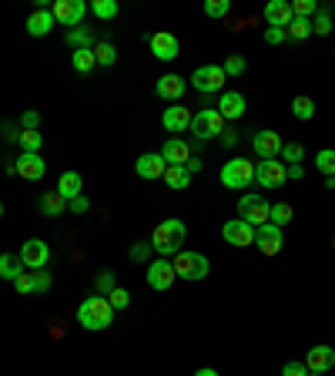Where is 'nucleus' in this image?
Instances as JSON below:
<instances>
[{
    "mask_svg": "<svg viewBox=\"0 0 335 376\" xmlns=\"http://www.w3.org/2000/svg\"><path fill=\"white\" fill-rule=\"evenodd\" d=\"M185 239H188V228L181 219H165V222H158L154 232H151V249L161 256V259H174L181 249H185Z\"/></svg>",
    "mask_w": 335,
    "mask_h": 376,
    "instance_id": "f257e3e1",
    "label": "nucleus"
},
{
    "mask_svg": "<svg viewBox=\"0 0 335 376\" xmlns=\"http://www.w3.org/2000/svg\"><path fill=\"white\" fill-rule=\"evenodd\" d=\"M77 322L88 329V333H101L114 322V309L104 296H88V299L77 306Z\"/></svg>",
    "mask_w": 335,
    "mask_h": 376,
    "instance_id": "f03ea898",
    "label": "nucleus"
},
{
    "mask_svg": "<svg viewBox=\"0 0 335 376\" xmlns=\"http://www.w3.org/2000/svg\"><path fill=\"white\" fill-rule=\"evenodd\" d=\"M171 265H174V276H178V279H188V282L205 279L208 272H211L208 256H202V252H188V249H181V252L171 259Z\"/></svg>",
    "mask_w": 335,
    "mask_h": 376,
    "instance_id": "7ed1b4c3",
    "label": "nucleus"
},
{
    "mask_svg": "<svg viewBox=\"0 0 335 376\" xmlns=\"http://www.w3.org/2000/svg\"><path fill=\"white\" fill-rule=\"evenodd\" d=\"M188 132H195L198 141H211V138H222L224 132V118L215 108H205V111H198L191 118V128Z\"/></svg>",
    "mask_w": 335,
    "mask_h": 376,
    "instance_id": "20e7f679",
    "label": "nucleus"
},
{
    "mask_svg": "<svg viewBox=\"0 0 335 376\" xmlns=\"http://www.w3.org/2000/svg\"><path fill=\"white\" fill-rule=\"evenodd\" d=\"M255 182V165L248 158H231L222 169V185L224 188H248Z\"/></svg>",
    "mask_w": 335,
    "mask_h": 376,
    "instance_id": "39448f33",
    "label": "nucleus"
},
{
    "mask_svg": "<svg viewBox=\"0 0 335 376\" xmlns=\"http://www.w3.org/2000/svg\"><path fill=\"white\" fill-rule=\"evenodd\" d=\"M51 14L60 27H81L84 17H88V3L84 0H54V7H51Z\"/></svg>",
    "mask_w": 335,
    "mask_h": 376,
    "instance_id": "423d86ee",
    "label": "nucleus"
},
{
    "mask_svg": "<svg viewBox=\"0 0 335 376\" xmlns=\"http://www.w3.org/2000/svg\"><path fill=\"white\" fill-rule=\"evenodd\" d=\"M238 215H242V222H248L252 228H259L268 222L272 205H268L261 195H242V198H238Z\"/></svg>",
    "mask_w": 335,
    "mask_h": 376,
    "instance_id": "0eeeda50",
    "label": "nucleus"
},
{
    "mask_svg": "<svg viewBox=\"0 0 335 376\" xmlns=\"http://www.w3.org/2000/svg\"><path fill=\"white\" fill-rule=\"evenodd\" d=\"M191 81H195V91L202 94H222V84L228 81L222 71V64H202V68H195V75H191Z\"/></svg>",
    "mask_w": 335,
    "mask_h": 376,
    "instance_id": "6e6552de",
    "label": "nucleus"
},
{
    "mask_svg": "<svg viewBox=\"0 0 335 376\" xmlns=\"http://www.w3.org/2000/svg\"><path fill=\"white\" fill-rule=\"evenodd\" d=\"M17 256H20V263H24L27 272H34V269H47V263H51V249H47L44 239H27V242L20 245Z\"/></svg>",
    "mask_w": 335,
    "mask_h": 376,
    "instance_id": "1a4fd4ad",
    "label": "nucleus"
},
{
    "mask_svg": "<svg viewBox=\"0 0 335 376\" xmlns=\"http://www.w3.org/2000/svg\"><path fill=\"white\" fill-rule=\"evenodd\" d=\"M281 145H285V141H281L279 132H268V128H265V132H255V134H252V151L259 155L261 162H279Z\"/></svg>",
    "mask_w": 335,
    "mask_h": 376,
    "instance_id": "9d476101",
    "label": "nucleus"
},
{
    "mask_svg": "<svg viewBox=\"0 0 335 376\" xmlns=\"http://www.w3.org/2000/svg\"><path fill=\"white\" fill-rule=\"evenodd\" d=\"M148 47L158 61H174V57L181 54V44H178V38H174L171 31H154L148 40Z\"/></svg>",
    "mask_w": 335,
    "mask_h": 376,
    "instance_id": "9b49d317",
    "label": "nucleus"
},
{
    "mask_svg": "<svg viewBox=\"0 0 335 376\" xmlns=\"http://www.w3.org/2000/svg\"><path fill=\"white\" fill-rule=\"evenodd\" d=\"M188 91V81L181 75H161L154 81V94L161 97V101H171V104H178Z\"/></svg>",
    "mask_w": 335,
    "mask_h": 376,
    "instance_id": "f8f14e48",
    "label": "nucleus"
},
{
    "mask_svg": "<svg viewBox=\"0 0 335 376\" xmlns=\"http://www.w3.org/2000/svg\"><path fill=\"white\" fill-rule=\"evenodd\" d=\"M222 235L228 245H235V249H245V245H255V228L242 222V219H228L222 226Z\"/></svg>",
    "mask_w": 335,
    "mask_h": 376,
    "instance_id": "ddd939ff",
    "label": "nucleus"
},
{
    "mask_svg": "<svg viewBox=\"0 0 335 376\" xmlns=\"http://www.w3.org/2000/svg\"><path fill=\"white\" fill-rule=\"evenodd\" d=\"M14 165H17V175L27 182H40L47 175V162L40 158V151H20V158Z\"/></svg>",
    "mask_w": 335,
    "mask_h": 376,
    "instance_id": "4468645a",
    "label": "nucleus"
},
{
    "mask_svg": "<svg viewBox=\"0 0 335 376\" xmlns=\"http://www.w3.org/2000/svg\"><path fill=\"white\" fill-rule=\"evenodd\" d=\"M174 265H171V259H154V263L148 265V285L151 289H158V292H168L171 285H174Z\"/></svg>",
    "mask_w": 335,
    "mask_h": 376,
    "instance_id": "2eb2a0df",
    "label": "nucleus"
},
{
    "mask_svg": "<svg viewBox=\"0 0 335 376\" xmlns=\"http://www.w3.org/2000/svg\"><path fill=\"white\" fill-rule=\"evenodd\" d=\"M134 171H138V178L154 182V178H165L168 162L161 158V151H148V155H141V158L134 162Z\"/></svg>",
    "mask_w": 335,
    "mask_h": 376,
    "instance_id": "dca6fc26",
    "label": "nucleus"
},
{
    "mask_svg": "<svg viewBox=\"0 0 335 376\" xmlns=\"http://www.w3.org/2000/svg\"><path fill=\"white\" fill-rule=\"evenodd\" d=\"M191 108H185V104H171V108H165V114H161V125H165L168 134H181L191 128Z\"/></svg>",
    "mask_w": 335,
    "mask_h": 376,
    "instance_id": "f3484780",
    "label": "nucleus"
},
{
    "mask_svg": "<svg viewBox=\"0 0 335 376\" xmlns=\"http://www.w3.org/2000/svg\"><path fill=\"white\" fill-rule=\"evenodd\" d=\"M281 228L275 226V222H265V226L255 228V245H259L265 256H279L281 252Z\"/></svg>",
    "mask_w": 335,
    "mask_h": 376,
    "instance_id": "a211bd4d",
    "label": "nucleus"
},
{
    "mask_svg": "<svg viewBox=\"0 0 335 376\" xmlns=\"http://www.w3.org/2000/svg\"><path fill=\"white\" fill-rule=\"evenodd\" d=\"M305 366H309V373H329L335 366V350L332 346H325V343H318V346H312L309 353H305Z\"/></svg>",
    "mask_w": 335,
    "mask_h": 376,
    "instance_id": "6ab92c4d",
    "label": "nucleus"
},
{
    "mask_svg": "<svg viewBox=\"0 0 335 376\" xmlns=\"http://www.w3.org/2000/svg\"><path fill=\"white\" fill-rule=\"evenodd\" d=\"M245 108H248V101H245L242 91H222V97H218V108L215 111L222 114L224 121H238L245 114Z\"/></svg>",
    "mask_w": 335,
    "mask_h": 376,
    "instance_id": "aec40b11",
    "label": "nucleus"
},
{
    "mask_svg": "<svg viewBox=\"0 0 335 376\" xmlns=\"http://www.w3.org/2000/svg\"><path fill=\"white\" fill-rule=\"evenodd\" d=\"M255 182L261 188H279L281 182H288L285 178V162H259L255 165Z\"/></svg>",
    "mask_w": 335,
    "mask_h": 376,
    "instance_id": "412c9836",
    "label": "nucleus"
},
{
    "mask_svg": "<svg viewBox=\"0 0 335 376\" xmlns=\"http://www.w3.org/2000/svg\"><path fill=\"white\" fill-rule=\"evenodd\" d=\"M295 20V14H292V3L288 0H268V7H265V24L268 27H288Z\"/></svg>",
    "mask_w": 335,
    "mask_h": 376,
    "instance_id": "4be33fe9",
    "label": "nucleus"
},
{
    "mask_svg": "<svg viewBox=\"0 0 335 376\" xmlns=\"http://www.w3.org/2000/svg\"><path fill=\"white\" fill-rule=\"evenodd\" d=\"M54 14H51V7H38L31 17H27V34L31 38H47L51 31H54Z\"/></svg>",
    "mask_w": 335,
    "mask_h": 376,
    "instance_id": "5701e85b",
    "label": "nucleus"
},
{
    "mask_svg": "<svg viewBox=\"0 0 335 376\" xmlns=\"http://www.w3.org/2000/svg\"><path fill=\"white\" fill-rule=\"evenodd\" d=\"M161 158H165L168 165H188L191 162V145H188L185 138H168L165 148H161Z\"/></svg>",
    "mask_w": 335,
    "mask_h": 376,
    "instance_id": "b1692460",
    "label": "nucleus"
},
{
    "mask_svg": "<svg viewBox=\"0 0 335 376\" xmlns=\"http://www.w3.org/2000/svg\"><path fill=\"white\" fill-rule=\"evenodd\" d=\"M57 195H60L64 202L84 195V178H81V171H64V175L57 178Z\"/></svg>",
    "mask_w": 335,
    "mask_h": 376,
    "instance_id": "393cba45",
    "label": "nucleus"
},
{
    "mask_svg": "<svg viewBox=\"0 0 335 376\" xmlns=\"http://www.w3.org/2000/svg\"><path fill=\"white\" fill-rule=\"evenodd\" d=\"M38 208H40V215L44 219H57V215H64L67 212V202L57 195V188H51V191H44L38 198Z\"/></svg>",
    "mask_w": 335,
    "mask_h": 376,
    "instance_id": "a878e982",
    "label": "nucleus"
},
{
    "mask_svg": "<svg viewBox=\"0 0 335 376\" xmlns=\"http://www.w3.org/2000/svg\"><path fill=\"white\" fill-rule=\"evenodd\" d=\"M24 272H27V269H24L17 252H0V279L14 282L17 276H24Z\"/></svg>",
    "mask_w": 335,
    "mask_h": 376,
    "instance_id": "bb28decb",
    "label": "nucleus"
},
{
    "mask_svg": "<svg viewBox=\"0 0 335 376\" xmlns=\"http://www.w3.org/2000/svg\"><path fill=\"white\" fill-rule=\"evenodd\" d=\"M67 47L71 51H81V47H97V38H94L91 27H74V31H67Z\"/></svg>",
    "mask_w": 335,
    "mask_h": 376,
    "instance_id": "cd10ccee",
    "label": "nucleus"
},
{
    "mask_svg": "<svg viewBox=\"0 0 335 376\" xmlns=\"http://www.w3.org/2000/svg\"><path fill=\"white\" fill-rule=\"evenodd\" d=\"M191 171L185 169V165H168V171H165V182H168V188H174V191H181V188H188L191 185Z\"/></svg>",
    "mask_w": 335,
    "mask_h": 376,
    "instance_id": "c85d7f7f",
    "label": "nucleus"
},
{
    "mask_svg": "<svg viewBox=\"0 0 335 376\" xmlns=\"http://www.w3.org/2000/svg\"><path fill=\"white\" fill-rule=\"evenodd\" d=\"M71 68H74L77 75H91L94 68H97V57H94L91 47H81V51H74V54H71Z\"/></svg>",
    "mask_w": 335,
    "mask_h": 376,
    "instance_id": "c756f323",
    "label": "nucleus"
},
{
    "mask_svg": "<svg viewBox=\"0 0 335 376\" xmlns=\"http://www.w3.org/2000/svg\"><path fill=\"white\" fill-rule=\"evenodd\" d=\"M292 114H295L298 121H312L316 118V101L305 97V94H298L295 101H292Z\"/></svg>",
    "mask_w": 335,
    "mask_h": 376,
    "instance_id": "7c9ffc66",
    "label": "nucleus"
},
{
    "mask_svg": "<svg viewBox=\"0 0 335 376\" xmlns=\"http://www.w3.org/2000/svg\"><path fill=\"white\" fill-rule=\"evenodd\" d=\"M285 34H288V40H309L312 38V20H302V17H295L288 27H285Z\"/></svg>",
    "mask_w": 335,
    "mask_h": 376,
    "instance_id": "2f4dec72",
    "label": "nucleus"
},
{
    "mask_svg": "<svg viewBox=\"0 0 335 376\" xmlns=\"http://www.w3.org/2000/svg\"><path fill=\"white\" fill-rule=\"evenodd\" d=\"M302 158H305V145H298V141H285L281 145L279 162H285V165H302Z\"/></svg>",
    "mask_w": 335,
    "mask_h": 376,
    "instance_id": "473e14b6",
    "label": "nucleus"
},
{
    "mask_svg": "<svg viewBox=\"0 0 335 376\" xmlns=\"http://www.w3.org/2000/svg\"><path fill=\"white\" fill-rule=\"evenodd\" d=\"M94 57H97V68H114V61H117V51H114V44L101 40V44L94 47Z\"/></svg>",
    "mask_w": 335,
    "mask_h": 376,
    "instance_id": "72a5a7b5",
    "label": "nucleus"
},
{
    "mask_svg": "<svg viewBox=\"0 0 335 376\" xmlns=\"http://www.w3.org/2000/svg\"><path fill=\"white\" fill-rule=\"evenodd\" d=\"M91 14L97 20H114V17H117V3H114V0H94Z\"/></svg>",
    "mask_w": 335,
    "mask_h": 376,
    "instance_id": "f704fd0d",
    "label": "nucleus"
},
{
    "mask_svg": "<svg viewBox=\"0 0 335 376\" xmlns=\"http://www.w3.org/2000/svg\"><path fill=\"white\" fill-rule=\"evenodd\" d=\"M329 31H335V20L325 7H318V14L312 17V34H329Z\"/></svg>",
    "mask_w": 335,
    "mask_h": 376,
    "instance_id": "c9c22d12",
    "label": "nucleus"
},
{
    "mask_svg": "<svg viewBox=\"0 0 335 376\" xmlns=\"http://www.w3.org/2000/svg\"><path fill=\"white\" fill-rule=\"evenodd\" d=\"M268 222H275L279 228H285L288 222H292V205H288V202H275V205H272V215H268Z\"/></svg>",
    "mask_w": 335,
    "mask_h": 376,
    "instance_id": "e433bc0d",
    "label": "nucleus"
},
{
    "mask_svg": "<svg viewBox=\"0 0 335 376\" xmlns=\"http://www.w3.org/2000/svg\"><path fill=\"white\" fill-rule=\"evenodd\" d=\"M316 169L329 178V175H335V148H322L316 155Z\"/></svg>",
    "mask_w": 335,
    "mask_h": 376,
    "instance_id": "4c0bfd02",
    "label": "nucleus"
},
{
    "mask_svg": "<svg viewBox=\"0 0 335 376\" xmlns=\"http://www.w3.org/2000/svg\"><path fill=\"white\" fill-rule=\"evenodd\" d=\"M318 7H322L318 0H295V3H292V14L302 20H312L318 14Z\"/></svg>",
    "mask_w": 335,
    "mask_h": 376,
    "instance_id": "58836bf2",
    "label": "nucleus"
},
{
    "mask_svg": "<svg viewBox=\"0 0 335 376\" xmlns=\"http://www.w3.org/2000/svg\"><path fill=\"white\" fill-rule=\"evenodd\" d=\"M104 299L111 302V309L117 313V309H128V306H131V292H128V289H121V285H114Z\"/></svg>",
    "mask_w": 335,
    "mask_h": 376,
    "instance_id": "ea45409f",
    "label": "nucleus"
},
{
    "mask_svg": "<svg viewBox=\"0 0 335 376\" xmlns=\"http://www.w3.org/2000/svg\"><path fill=\"white\" fill-rule=\"evenodd\" d=\"M17 145L24 151H40V145H44V134H40V132H20L17 134Z\"/></svg>",
    "mask_w": 335,
    "mask_h": 376,
    "instance_id": "a19ab883",
    "label": "nucleus"
},
{
    "mask_svg": "<svg viewBox=\"0 0 335 376\" xmlns=\"http://www.w3.org/2000/svg\"><path fill=\"white\" fill-rule=\"evenodd\" d=\"M245 68H248V64H245V57H242V54H231V57H228V61L222 64L224 77H242V75H245Z\"/></svg>",
    "mask_w": 335,
    "mask_h": 376,
    "instance_id": "79ce46f5",
    "label": "nucleus"
},
{
    "mask_svg": "<svg viewBox=\"0 0 335 376\" xmlns=\"http://www.w3.org/2000/svg\"><path fill=\"white\" fill-rule=\"evenodd\" d=\"M228 10H231V3L228 0H205V14L215 20H224L228 17Z\"/></svg>",
    "mask_w": 335,
    "mask_h": 376,
    "instance_id": "37998d69",
    "label": "nucleus"
},
{
    "mask_svg": "<svg viewBox=\"0 0 335 376\" xmlns=\"http://www.w3.org/2000/svg\"><path fill=\"white\" fill-rule=\"evenodd\" d=\"M114 285H117V282H114V272H108V269H104V272H97V279H94V289H97V296H108Z\"/></svg>",
    "mask_w": 335,
    "mask_h": 376,
    "instance_id": "c03bdc74",
    "label": "nucleus"
},
{
    "mask_svg": "<svg viewBox=\"0 0 335 376\" xmlns=\"http://www.w3.org/2000/svg\"><path fill=\"white\" fill-rule=\"evenodd\" d=\"M151 252H154V249H151V242H134V245L128 249L131 263H148V259H151Z\"/></svg>",
    "mask_w": 335,
    "mask_h": 376,
    "instance_id": "a18cd8bd",
    "label": "nucleus"
},
{
    "mask_svg": "<svg viewBox=\"0 0 335 376\" xmlns=\"http://www.w3.org/2000/svg\"><path fill=\"white\" fill-rule=\"evenodd\" d=\"M31 276H34V296H38V292H47V289H51V272H47V269H34Z\"/></svg>",
    "mask_w": 335,
    "mask_h": 376,
    "instance_id": "49530a36",
    "label": "nucleus"
},
{
    "mask_svg": "<svg viewBox=\"0 0 335 376\" xmlns=\"http://www.w3.org/2000/svg\"><path fill=\"white\" fill-rule=\"evenodd\" d=\"M14 289H17L20 296H34V276H31V272L17 276V279H14Z\"/></svg>",
    "mask_w": 335,
    "mask_h": 376,
    "instance_id": "de8ad7c7",
    "label": "nucleus"
},
{
    "mask_svg": "<svg viewBox=\"0 0 335 376\" xmlns=\"http://www.w3.org/2000/svg\"><path fill=\"white\" fill-rule=\"evenodd\" d=\"M67 212H74V215H88V212H91V198H88V195L71 198V202H67Z\"/></svg>",
    "mask_w": 335,
    "mask_h": 376,
    "instance_id": "09e8293b",
    "label": "nucleus"
},
{
    "mask_svg": "<svg viewBox=\"0 0 335 376\" xmlns=\"http://www.w3.org/2000/svg\"><path fill=\"white\" fill-rule=\"evenodd\" d=\"M40 128V114L38 111H24L20 114V132H38Z\"/></svg>",
    "mask_w": 335,
    "mask_h": 376,
    "instance_id": "8fccbe9b",
    "label": "nucleus"
},
{
    "mask_svg": "<svg viewBox=\"0 0 335 376\" xmlns=\"http://www.w3.org/2000/svg\"><path fill=\"white\" fill-rule=\"evenodd\" d=\"M281 376H309V366H305L302 359H292V363L281 366Z\"/></svg>",
    "mask_w": 335,
    "mask_h": 376,
    "instance_id": "3c124183",
    "label": "nucleus"
},
{
    "mask_svg": "<svg viewBox=\"0 0 335 376\" xmlns=\"http://www.w3.org/2000/svg\"><path fill=\"white\" fill-rule=\"evenodd\" d=\"M285 40H288V34H285L281 27H265V44L275 47V44H285Z\"/></svg>",
    "mask_w": 335,
    "mask_h": 376,
    "instance_id": "603ef678",
    "label": "nucleus"
},
{
    "mask_svg": "<svg viewBox=\"0 0 335 376\" xmlns=\"http://www.w3.org/2000/svg\"><path fill=\"white\" fill-rule=\"evenodd\" d=\"M222 145H224V148H235V145H238V132H235V128H224V132H222Z\"/></svg>",
    "mask_w": 335,
    "mask_h": 376,
    "instance_id": "864d4df0",
    "label": "nucleus"
},
{
    "mask_svg": "<svg viewBox=\"0 0 335 376\" xmlns=\"http://www.w3.org/2000/svg\"><path fill=\"white\" fill-rule=\"evenodd\" d=\"M285 178H292V182H302V178H305V169H302V165H285Z\"/></svg>",
    "mask_w": 335,
    "mask_h": 376,
    "instance_id": "5fc2aeb1",
    "label": "nucleus"
},
{
    "mask_svg": "<svg viewBox=\"0 0 335 376\" xmlns=\"http://www.w3.org/2000/svg\"><path fill=\"white\" fill-rule=\"evenodd\" d=\"M185 169L191 171V175H198V171H202V158H195V155H191V162H188Z\"/></svg>",
    "mask_w": 335,
    "mask_h": 376,
    "instance_id": "6e6d98bb",
    "label": "nucleus"
},
{
    "mask_svg": "<svg viewBox=\"0 0 335 376\" xmlns=\"http://www.w3.org/2000/svg\"><path fill=\"white\" fill-rule=\"evenodd\" d=\"M195 376H218V370H211V366H205V370H198Z\"/></svg>",
    "mask_w": 335,
    "mask_h": 376,
    "instance_id": "4d7b16f0",
    "label": "nucleus"
},
{
    "mask_svg": "<svg viewBox=\"0 0 335 376\" xmlns=\"http://www.w3.org/2000/svg\"><path fill=\"white\" fill-rule=\"evenodd\" d=\"M325 188H335V175H329V178H325Z\"/></svg>",
    "mask_w": 335,
    "mask_h": 376,
    "instance_id": "13d9d810",
    "label": "nucleus"
},
{
    "mask_svg": "<svg viewBox=\"0 0 335 376\" xmlns=\"http://www.w3.org/2000/svg\"><path fill=\"white\" fill-rule=\"evenodd\" d=\"M0 219H3V202H0Z\"/></svg>",
    "mask_w": 335,
    "mask_h": 376,
    "instance_id": "bf43d9fd",
    "label": "nucleus"
},
{
    "mask_svg": "<svg viewBox=\"0 0 335 376\" xmlns=\"http://www.w3.org/2000/svg\"><path fill=\"white\" fill-rule=\"evenodd\" d=\"M309 376H322V373H309Z\"/></svg>",
    "mask_w": 335,
    "mask_h": 376,
    "instance_id": "052dcab7",
    "label": "nucleus"
}]
</instances>
